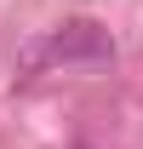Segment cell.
Segmentation results:
<instances>
[{
  "label": "cell",
  "mask_w": 143,
  "mask_h": 149,
  "mask_svg": "<svg viewBox=\"0 0 143 149\" xmlns=\"http://www.w3.org/2000/svg\"><path fill=\"white\" fill-rule=\"evenodd\" d=\"M35 57H46V63H109V57H115V40H109L103 23L74 17V23H63V29H52L46 46H35Z\"/></svg>",
  "instance_id": "1"
}]
</instances>
